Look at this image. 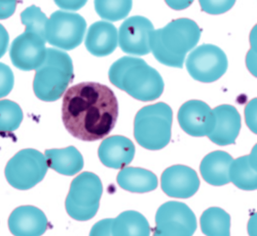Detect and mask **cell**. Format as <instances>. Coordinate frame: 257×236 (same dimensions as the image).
Masks as SVG:
<instances>
[{
	"mask_svg": "<svg viewBox=\"0 0 257 236\" xmlns=\"http://www.w3.org/2000/svg\"><path fill=\"white\" fill-rule=\"evenodd\" d=\"M201 30L193 20H174L152 34V47L157 60L164 65L182 68L186 54L198 43Z\"/></svg>",
	"mask_w": 257,
	"mask_h": 236,
	"instance_id": "obj_2",
	"label": "cell"
},
{
	"mask_svg": "<svg viewBox=\"0 0 257 236\" xmlns=\"http://www.w3.org/2000/svg\"><path fill=\"white\" fill-rule=\"evenodd\" d=\"M161 188L168 196L188 198L194 195L200 186L196 171L183 165H175L166 169L161 178Z\"/></svg>",
	"mask_w": 257,
	"mask_h": 236,
	"instance_id": "obj_10",
	"label": "cell"
},
{
	"mask_svg": "<svg viewBox=\"0 0 257 236\" xmlns=\"http://www.w3.org/2000/svg\"><path fill=\"white\" fill-rule=\"evenodd\" d=\"M229 179L230 182L240 189H256L257 168L251 165L248 155L233 160L229 168Z\"/></svg>",
	"mask_w": 257,
	"mask_h": 236,
	"instance_id": "obj_16",
	"label": "cell"
},
{
	"mask_svg": "<svg viewBox=\"0 0 257 236\" xmlns=\"http://www.w3.org/2000/svg\"><path fill=\"white\" fill-rule=\"evenodd\" d=\"M214 127L207 136L214 143L226 146L235 143L241 128V117L233 105L223 104L213 109Z\"/></svg>",
	"mask_w": 257,
	"mask_h": 236,
	"instance_id": "obj_12",
	"label": "cell"
},
{
	"mask_svg": "<svg viewBox=\"0 0 257 236\" xmlns=\"http://www.w3.org/2000/svg\"><path fill=\"white\" fill-rule=\"evenodd\" d=\"M247 231L249 236H257L256 234V213L251 215L247 224Z\"/></svg>",
	"mask_w": 257,
	"mask_h": 236,
	"instance_id": "obj_28",
	"label": "cell"
},
{
	"mask_svg": "<svg viewBox=\"0 0 257 236\" xmlns=\"http://www.w3.org/2000/svg\"><path fill=\"white\" fill-rule=\"evenodd\" d=\"M185 65L190 76L203 83L214 82L226 72L228 61L225 52L212 44H202L188 55Z\"/></svg>",
	"mask_w": 257,
	"mask_h": 236,
	"instance_id": "obj_5",
	"label": "cell"
},
{
	"mask_svg": "<svg viewBox=\"0 0 257 236\" xmlns=\"http://www.w3.org/2000/svg\"><path fill=\"white\" fill-rule=\"evenodd\" d=\"M153 236H162V235L161 234H160L158 232H157L155 230Z\"/></svg>",
	"mask_w": 257,
	"mask_h": 236,
	"instance_id": "obj_29",
	"label": "cell"
},
{
	"mask_svg": "<svg viewBox=\"0 0 257 236\" xmlns=\"http://www.w3.org/2000/svg\"><path fill=\"white\" fill-rule=\"evenodd\" d=\"M233 160L232 156L225 151L218 150L209 153L200 163L202 178L213 186H222L230 182L229 168Z\"/></svg>",
	"mask_w": 257,
	"mask_h": 236,
	"instance_id": "obj_13",
	"label": "cell"
},
{
	"mask_svg": "<svg viewBox=\"0 0 257 236\" xmlns=\"http://www.w3.org/2000/svg\"><path fill=\"white\" fill-rule=\"evenodd\" d=\"M44 39L39 35L25 31L12 42L9 52L13 64L23 71L37 70L45 57Z\"/></svg>",
	"mask_w": 257,
	"mask_h": 236,
	"instance_id": "obj_8",
	"label": "cell"
},
{
	"mask_svg": "<svg viewBox=\"0 0 257 236\" xmlns=\"http://www.w3.org/2000/svg\"><path fill=\"white\" fill-rule=\"evenodd\" d=\"M193 1H166L167 4L172 9L180 10L190 6Z\"/></svg>",
	"mask_w": 257,
	"mask_h": 236,
	"instance_id": "obj_27",
	"label": "cell"
},
{
	"mask_svg": "<svg viewBox=\"0 0 257 236\" xmlns=\"http://www.w3.org/2000/svg\"><path fill=\"white\" fill-rule=\"evenodd\" d=\"M47 170L46 160L39 151L33 148L22 149L7 163L5 175L14 188L26 190L42 180Z\"/></svg>",
	"mask_w": 257,
	"mask_h": 236,
	"instance_id": "obj_3",
	"label": "cell"
},
{
	"mask_svg": "<svg viewBox=\"0 0 257 236\" xmlns=\"http://www.w3.org/2000/svg\"><path fill=\"white\" fill-rule=\"evenodd\" d=\"M14 84V76L12 70L7 64L0 62V98L10 93Z\"/></svg>",
	"mask_w": 257,
	"mask_h": 236,
	"instance_id": "obj_21",
	"label": "cell"
},
{
	"mask_svg": "<svg viewBox=\"0 0 257 236\" xmlns=\"http://www.w3.org/2000/svg\"><path fill=\"white\" fill-rule=\"evenodd\" d=\"M119 184L124 189L136 192H146L155 189L158 179L153 173L142 170L132 178L120 179Z\"/></svg>",
	"mask_w": 257,
	"mask_h": 236,
	"instance_id": "obj_18",
	"label": "cell"
},
{
	"mask_svg": "<svg viewBox=\"0 0 257 236\" xmlns=\"http://www.w3.org/2000/svg\"><path fill=\"white\" fill-rule=\"evenodd\" d=\"M173 111L167 103L160 102L147 107L139 124L141 144L150 150L165 147L171 138Z\"/></svg>",
	"mask_w": 257,
	"mask_h": 236,
	"instance_id": "obj_4",
	"label": "cell"
},
{
	"mask_svg": "<svg viewBox=\"0 0 257 236\" xmlns=\"http://www.w3.org/2000/svg\"><path fill=\"white\" fill-rule=\"evenodd\" d=\"M257 99L254 98L250 100L244 109V116L246 124L250 130L257 133Z\"/></svg>",
	"mask_w": 257,
	"mask_h": 236,
	"instance_id": "obj_22",
	"label": "cell"
},
{
	"mask_svg": "<svg viewBox=\"0 0 257 236\" xmlns=\"http://www.w3.org/2000/svg\"><path fill=\"white\" fill-rule=\"evenodd\" d=\"M62 120L74 137L92 142L103 138L114 128L118 115V103L107 85L93 81L69 87L62 99Z\"/></svg>",
	"mask_w": 257,
	"mask_h": 236,
	"instance_id": "obj_1",
	"label": "cell"
},
{
	"mask_svg": "<svg viewBox=\"0 0 257 236\" xmlns=\"http://www.w3.org/2000/svg\"><path fill=\"white\" fill-rule=\"evenodd\" d=\"M9 42V34L4 26L0 24V58L6 53Z\"/></svg>",
	"mask_w": 257,
	"mask_h": 236,
	"instance_id": "obj_26",
	"label": "cell"
},
{
	"mask_svg": "<svg viewBox=\"0 0 257 236\" xmlns=\"http://www.w3.org/2000/svg\"><path fill=\"white\" fill-rule=\"evenodd\" d=\"M48 219L39 208L23 205L15 208L8 219V226L14 236H41L48 227Z\"/></svg>",
	"mask_w": 257,
	"mask_h": 236,
	"instance_id": "obj_11",
	"label": "cell"
},
{
	"mask_svg": "<svg viewBox=\"0 0 257 236\" xmlns=\"http://www.w3.org/2000/svg\"><path fill=\"white\" fill-rule=\"evenodd\" d=\"M113 218L101 219L92 227L89 236H112V225Z\"/></svg>",
	"mask_w": 257,
	"mask_h": 236,
	"instance_id": "obj_23",
	"label": "cell"
},
{
	"mask_svg": "<svg viewBox=\"0 0 257 236\" xmlns=\"http://www.w3.org/2000/svg\"><path fill=\"white\" fill-rule=\"evenodd\" d=\"M200 223L201 231L206 236H230V216L221 208L211 207L206 209Z\"/></svg>",
	"mask_w": 257,
	"mask_h": 236,
	"instance_id": "obj_15",
	"label": "cell"
},
{
	"mask_svg": "<svg viewBox=\"0 0 257 236\" xmlns=\"http://www.w3.org/2000/svg\"><path fill=\"white\" fill-rule=\"evenodd\" d=\"M16 1H0V20L12 16L16 10Z\"/></svg>",
	"mask_w": 257,
	"mask_h": 236,
	"instance_id": "obj_24",
	"label": "cell"
},
{
	"mask_svg": "<svg viewBox=\"0 0 257 236\" xmlns=\"http://www.w3.org/2000/svg\"><path fill=\"white\" fill-rule=\"evenodd\" d=\"M235 1H199L201 8L210 15L224 13L232 8Z\"/></svg>",
	"mask_w": 257,
	"mask_h": 236,
	"instance_id": "obj_20",
	"label": "cell"
},
{
	"mask_svg": "<svg viewBox=\"0 0 257 236\" xmlns=\"http://www.w3.org/2000/svg\"><path fill=\"white\" fill-rule=\"evenodd\" d=\"M101 193L100 184L96 180H79L72 184L66 201L67 213L78 221L93 217L99 207Z\"/></svg>",
	"mask_w": 257,
	"mask_h": 236,
	"instance_id": "obj_7",
	"label": "cell"
},
{
	"mask_svg": "<svg viewBox=\"0 0 257 236\" xmlns=\"http://www.w3.org/2000/svg\"><path fill=\"white\" fill-rule=\"evenodd\" d=\"M155 230L162 236H192L197 220L192 209L185 203L167 201L158 209Z\"/></svg>",
	"mask_w": 257,
	"mask_h": 236,
	"instance_id": "obj_6",
	"label": "cell"
},
{
	"mask_svg": "<svg viewBox=\"0 0 257 236\" xmlns=\"http://www.w3.org/2000/svg\"><path fill=\"white\" fill-rule=\"evenodd\" d=\"M23 119V111L17 103L7 99L0 100V132L15 131Z\"/></svg>",
	"mask_w": 257,
	"mask_h": 236,
	"instance_id": "obj_17",
	"label": "cell"
},
{
	"mask_svg": "<svg viewBox=\"0 0 257 236\" xmlns=\"http://www.w3.org/2000/svg\"><path fill=\"white\" fill-rule=\"evenodd\" d=\"M177 117L182 129L193 137L208 136L215 126L213 109L200 100L191 99L184 103Z\"/></svg>",
	"mask_w": 257,
	"mask_h": 236,
	"instance_id": "obj_9",
	"label": "cell"
},
{
	"mask_svg": "<svg viewBox=\"0 0 257 236\" xmlns=\"http://www.w3.org/2000/svg\"><path fill=\"white\" fill-rule=\"evenodd\" d=\"M150 233L148 220L139 212L127 210L113 218L112 236H150Z\"/></svg>",
	"mask_w": 257,
	"mask_h": 236,
	"instance_id": "obj_14",
	"label": "cell"
},
{
	"mask_svg": "<svg viewBox=\"0 0 257 236\" xmlns=\"http://www.w3.org/2000/svg\"><path fill=\"white\" fill-rule=\"evenodd\" d=\"M20 17L22 23L26 26L25 31L35 33L44 39L47 19L39 7L33 5L26 8Z\"/></svg>",
	"mask_w": 257,
	"mask_h": 236,
	"instance_id": "obj_19",
	"label": "cell"
},
{
	"mask_svg": "<svg viewBox=\"0 0 257 236\" xmlns=\"http://www.w3.org/2000/svg\"><path fill=\"white\" fill-rule=\"evenodd\" d=\"M256 49L251 47L246 56V65L249 72L256 76Z\"/></svg>",
	"mask_w": 257,
	"mask_h": 236,
	"instance_id": "obj_25",
	"label": "cell"
}]
</instances>
